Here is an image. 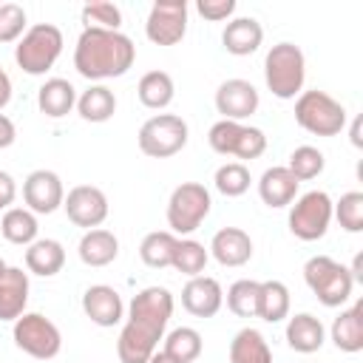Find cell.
Here are the masks:
<instances>
[{"label":"cell","mask_w":363,"mask_h":363,"mask_svg":"<svg viewBox=\"0 0 363 363\" xmlns=\"http://www.w3.org/2000/svg\"><path fill=\"white\" fill-rule=\"evenodd\" d=\"M173 315V295L164 286H145L128 306V323L119 332L116 354L122 363H147L164 337Z\"/></svg>","instance_id":"6da1fadb"},{"label":"cell","mask_w":363,"mask_h":363,"mask_svg":"<svg viewBox=\"0 0 363 363\" xmlns=\"http://www.w3.org/2000/svg\"><path fill=\"white\" fill-rule=\"evenodd\" d=\"M136 60V45L122 31H102V28H82L74 48V68L79 77L91 82L113 79L130 71Z\"/></svg>","instance_id":"7a4b0ae2"},{"label":"cell","mask_w":363,"mask_h":363,"mask_svg":"<svg viewBox=\"0 0 363 363\" xmlns=\"http://www.w3.org/2000/svg\"><path fill=\"white\" fill-rule=\"evenodd\" d=\"M264 79L272 96L278 99H295L306 79V60L303 51L295 43H278L267 51L264 60Z\"/></svg>","instance_id":"3957f363"},{"label":"cell","mask_w":363,"mask_h":363,"mask_svg":"<svg viewBox=\"0 0 363 363\" xmlns=\"http://www.w3.org/2000/svg\"><path fill=\"white\" fill-rule=\"evenodd\" d=\"M60 54H62V31L54 23H37L26 28V34L14 45L17 65L31 77L45 74Z\"/></svg>","instance_id":"277c9868"},{"label":"cell","mask_w":363,"mask_h":363,"mask_svg":"<svg viewBox=\"0 0 363 363\" xmlns=\"http://www.w3.org/2000/svg\"><path fill=\"white\" fill-rule=\"evenodd\" d=\"M295 122L315 136H337L346 128V108L326 91H301L295 99Z\"/></svg>","instance_id":"5b68a950"},{"label":"cell","mask_w":363,"mask_h":363,"mask_svg":"<svg viewBox=\"0 0 363 363\" xmlns=\"http://www.w3.org/2000/svg\"><path fill=\"white\" fill-rule=\"evenodd\" d=\"M303 281L323 306H343L352 298V286H354L349 267L337 264L329 255H312L303 264Z\"/></svg>","instance_id":"8992f818"},{"label":"cell","mask_w":363,"mask_h":363,"mask_svg":"<svg viewBox=\"0 0 363 363\" xmlns=\"http://www.w3.org/2000/svg\"><path fill=\"white\" fill-rule=\"evenodd\" d=\"M210 190L199 182H182L167 199V227L173 235H190L210 216Z\"/></svg>","instance_id":"52a82bcc"},{"label":"cell","mask_w":363,"mask_h":363,"mask_svg":"<svg viewBox=\"0 0 363 363\" xmlns=\"http://www.w3.org/2000/svg\"><path fill=\"white\" fill-rule=\"evenodd\" d=\"M187 122L176 113H156L139 128V150L150 159H170L187 145Z\"/></svg>","instance_id":"ba28073f"},{"label":"cell","mask_w":363,"mask_h":363,"mask_svg":"<svg viewBox=\"0 0 363 363\" xmlns=\"http://www.w3.org/2000/svg\"><path fill=\"white\" fill-rule=\"evenodd\" d=\"M14 346L37 360H51L62 349V335L54 320L40 312H23L14 320Z\"/></svg>","instance_id":"9c48e42d"},{"label":"cell","mask_w":363,"mask_h":363,"mask_svg":"<svg viewBox=\"0 0 363 363\" xmlns=\"http://www.w3.org/2000/svg\"><path fill=\"white\" fill-rule=\"evenodd\" d=\"M207 142L216 153L238 156V159H258L267 150V136L261 128H250V125L230 122V119H218L210 128Z\"/></svg>","instance_id":"30bf717a"},{"label":"cell","mask_w":363,"mask_h":363,"mask_svg":"<svg viewBox=\"0 0 363 363\" xmlns=\"http://www.w3.org/2000/svg\"><path fill=\"white\" fill-rule=\"evenodd\" d=\"M332 221V199L323 190H309L295 199L289 210V233L301 241H318L326 235Z\"/></svg>","instance_id":"8fae6325"},{"label":"cell","mask_w":363,"mask_h":363,"mask_svg":"<svg viewBox=\"0 0 363 363\" xmlns=\"http://www.w3.org/2000/svg\"><path fill=\"white\" fill-rule=\"evenodd\" d=\"M145 34L156 45H176L187 34V3L184 0H159L150 6L145 20Z\"/></svg>","instance_id":"7c38bea8"},{"label":"cell","mask_w":363,"mask_h":363,"mask_svg":"<svg viewBox=\"0 0 363 363\" xmlns=\"http://www.w3.org/2000/svg\"><path fill=\"white\" fill-rule=\"evenodd\" d=\"M62 210H65L71 224L85 227V230H96L108 218V196L94 184H77L68 190Z\"/></svg>","instance_id":"4fadbf2b"},{"label":"cell","mask_w":363,"mask_h":363,"mask_svg":"<svg viewBox=\"0 0 363 363\" xmlns=\"http://www.w3.org/2000/svg\"><path fill=\"white\" fill-rule=\"evenodd\" d=\"M23 201L34 216H48L54 210L62 207L65 201V190H62V179L54 170H31L23 182Z\"/></svg>","instance_id":"5bb4252c"},{"label":"cell","mask_w":363,"mask_h":363,"mask_svg":"<svg viewBox=\"0 0 363 363\" xmlns=\"http://www.w3.org/2000/svg\"><path fill=\"white\" fill-rule=\"evenodd\" d=\"M258 91L252 82L247 79H224L216 91V111L221 113V119H230V122H241L247 116H252L258 111Z\"/></svg>","instance_id":"9a60e30c"},{"label":"cell","mask_w":363,"mask_h":363,"mask_svg":"<svg viewBox=\"0 0 363 363\" xmlns=\"http://www.w3.org/2000/svg\"><path fill=\"white\" fill-rule=\"evenodd\" d=\"M82 312L91 318V323L96 326H116L125 318V303L122 295L108 286V284H94L82 292Z\"/></svg>","instance_id":"2e32d148"},{"label":"cell","mask_w":363,"mask_h":363,"mask_svg":"<svg viewBox=\"0 0 363 363\" xmlns=\"http://www.w3.org/2000/svg\"><path fill=\"white\" fill-rule=\"evenodd\" d=\"M224 303L221 284L210 275H196L182 289V306L196 318H213Z\"/></svg>","instance_id":"e0dca14e"},{"label":"cell","mask_w":363,"mask_h":363,"mask_svg":"<svg viewBox=\"0 0 363 363\" xmlns=\"http://www.w3.org/2000/svg\"><path fill=\"white\" fill-rule=\"evenodd\" d=\"M210 255L221 267H244L252 258V238L241 227H221L210 241Z\"/></svg>","instance_id":"ac0fdd59"},{"label":"cell","mask_w":363,"mask_h":363,"mask_svg":"<svg viewBox=\"0 0 363 363\" xmlns=\"http://www.w3.org/2000/svg\"><path fill=\"white\" fill-rule=\"evenodd\" d=\"M298 179L286 170V164H278V167H267L258 179V196L267 207H286L295 201L298 196Z\"/></svg>","instance_id":"d6986e66"},{"label":"cell","mask_w":363,"mask_h":363,"mask_svg":"<svg viewBox=\"0 0 363 363\" xmlns=\"http://www.w3.org/2000/svg\"><path fill=\"white\" fill-rule=\"evenodd\" d=\"M221 43L230 54L235 57H247V54H255L264 43V28L255 17H235L224 26L221 31Z\"/></svg>","instance_id":"ffe728a7"},{"label":"cell","mask_w":363,"mask_h":363,"mask_svg":"<svg viewBox=\"0 0 363 363\" xmlns=\"http://www.w3.org/2000/svg\"><path fill=\"white\" fill-rule=\"evenodd\" d=\"M28 303V272L9 267L0 278V320H17Z\"/></svg>","instance_id":"44dd1931"},{"label":"cell","mask_w":363,"mask_h":363,"mask_svg":"<svg viewBox=\"0 0 363 363\" xmlns=\"http://www.w3.org/2000/svg\"><path fill=\"white\" fill-rule=\"evenodd\" d=\"M332 343L346 352V354H354L363 349V301L352 303L349 309H343L335 320H332Z\"/></svg>","instance_id":"7402d4cb"},{"label":"cell","mask_w":363,"mask_h":363,"mask_svg":"<svg viewBox=\"0 0 363 363\" xmlns=\"http://www.w3.org/2000/svg\"><path fill=\"white\" fill-rule=\"evenodd\" d=\"M79 261L85 267H108L111 261H116L119 255V238L111 233V230H85V235L79 238Z\"/></svg>","instance_id":"603a6c76"},{"label":"cell","mask_w":363,"mask_h":363,"mask_svg":"<svg viewBox=\"0 0 363 363\" xmlns=\"http://www.w3.org/2000/svg\"><path fill=\"white\" fill-rule=\"evenodd\" d=\"M37 108L45 116L60 119V116L71 113V108H77V88L62 77H51L37 91Z\"/></svg>","instance_id":"cb8c5ba5"},{"label":"cell","mask_w":363,"mask_h":363,"mask_svg":"<svg viewBox=\"0 0 363 363\" xmlns=\"http://www.w3.org/2000/svg\"><path fill=\"white\" fill-rule=\"evenodd\" d=\"M323 340H326V329H323V323L315 315L301 312V315L289 318V323H286V343H289V349H295L301 354H312V352H318L323 346Z\"/></svg>","instance_id":"d4e9b609"},{"label":"cell","mask_w":363,"mask_h":363,"mask_svg":"<svg viewBox=\"0 0 363 363\" xmlns=\"http://www.w3.org/2000/svg\"><path fill=\"white\" fill-rule=\"evenodd\" d=\"M62 264H65V247L57 238H37L26 250V267L34 275L51 278L62 269Z\"/></svg>","instance_id":"484cf974"},{"label":"cell","mask_w":363,"mask_h":363,"mask_svg":"<svg viewBox=\"0 0 363 363\" xmlns=\"http://www.w3.org/2000/svg\"><path fill=\"white\" fill-rule=\"evenodd\" d=\"M173 94H176V85H173V77L167 71H147L139 85H136V96L145 108L150 111H162L173 102Z\"/></svg>","instance_id":"4316f807"},{"label":"cell","mask_w":363,"mask_h":363,"mask_svg":"<svg viewBox=\"0 0 363 363\" xmlns=\"http://www.w3.org/2000/svg\"><path fill=\"white\" fill-rule=\"evenodd\" d=\"M37 216L28 210V207H9L0 218V233L6 241L11 244H20V247H28L37 241Z\"/></svg>","instance_id":"83f0119b"},{"label":"cell","mask_w":363,"mask_h":363,"mask_svg":"<svg viewBox=\"0 0 363 363\" xmlns=\"http://www.w3.org/2000/svg\"><path fill=\"white\" fill-rule=\"evenodd\" d=\"M230 363H272V352L264 335L252 326L235 332V337L230 340Z\"/></svg>","instance_id":"f1b7e54d"},{"label":"cell","mask_w":363,"mask_h":363,"mask_svg":"<svg viewBox=\"0 0 363 363\" xmlns=\"http://www.w3.org/2000/svg\"><path fill=\"white\" fill-rule=\"evenodd\" d=\"M77 111L85 122H108L116 113V96L108 85H91L77 96Z\"/></svg>","instance_id":"f546056e"},{"label":"cell","mask_w":363,"mask_h":363,"mask_svg":"<svg viewBox=\"0 0 363 363\" xmlns=\"http://www.w3.org/2000/svg\"><path fill=\"white\" fill-rule=\"evenodd\" d=\"M176 235L170 230H156L147 233L139 244V258L150 267V269H164L173 261V250H176Z\"/></svg>","instance_id":"4dcf8cb0"},{"label":"cell","mask_w":363,"mask_h":363,"mask_svg":"<svg viewBox=\"0 0 363 363\" xmlns=\"http://www.w3.org/2000/svg\"><path fill=\"white\" fill-rule=\"evenodd\" d=\"M289 315V289L284 281H261L258 318L267 323H278Z\"/></svg>","instance_id":"1f68e13d"},{"label":"cell","mask_w":363,"mask_h":363,"mask_svg":"<svg viewBox=\"0 0 363 363\" xmlns=\"http://www.w3.org/2000/svg\"><path fill=\"white\" fill-rule=\"evenodd\" d=\"M207 258H210V252L204 250V244H199L193 238H179L176 241V250H173L170 267L176 272H182V275H187V278H196V275L204 272Z\"/></svg>","instance_id":"d6a6232c"},{"label":"cell","mask_w":363,"mask_h":363,"mask_svg":"<svg viewBox=\"0 0 363 363\" xmlns=\"http://www.w3.org/2000/svg\"><path fill=\"white\" fill-rule=\"evenodd\" d=\"M258 301H261V281L241 278L227 289V309L238 318H258Z\"/></svg>","instance_id":"836d02e7"},{"label":"cell","mask_w":363,"mask_h":363,"mask_svg":"<svg viewBox=\"0 0 363 363\" xmlns=\"http://www.w3.org/2000/svg\"><path fill=\"white\" fill-rule=\"evenodd\" d=\"M204 343H201V335L193 329V326H179L173 329L167 337H164V349L170 357H176L179 363H193L199 354H201Z\"/></svg>","instance_id":"e575fe53"},{"label":"cell","mask_w":363,"mask_h":363,"mask_svg":"<svg viewBox=\"0 0 363 363\" xmlns=\"http://www.w3.org/2000/svg\"><path fill=\"white\" fill-rule=\"evenodd\" d=\"M323 167H326V159H323V153H320L318 147H312V145L295 147V150L289 153V164H286V170H289L298 182H309V179L320 176Z\"/></svg>","instance_id":"d590c367"},{"label":"cell","mask_w":363,"mask_h":363,"mask_svg":"<svg viewBox=\"0 0 363 363\" xmlns=\"http://www.w3.org/2000/svg\"><path fill=\"white\" fill-rule=\"evenodd\" d=\"M213 184H216V190H218L221 196H227V199L244 196V193L250 190V170H247V164H241V162H227V164H221V167L216 170Z\"/></svg>","instance_id":"8d00e7d4"},{"label":"cell","mask_w":363,"mask_h":363,"mask_svg":"<svg viewBox=\"0 0 363 363\" xmlns=\"http://www.w3.org/2000/svg\"><path fill=\"white\" fill-rule=\"evenodd\" d=\"M332 216L346 233H360L363 230V193L349 190L340 196L337 204H332Z\"/></svg>","instance_id":"74e56055"},{"label":"cell","mask_w":363,"mask_h":363,"mask_svg":"<svg viewBox=\"0 0 363 363\" xmlns=\"http://www.w3.org/2000/svg\"><path fill=\"white\" fill-rule=\"evenodd\" d=\"M82 23H85V28L119 31V26H122V11H119V6H116V3L94 0V3L82 6Z\"/></svg>","instance_id":"f35d334b"},{"label":"cell","mask_w":363,"mask_h":363,"mask_svg":"<svg viewBox=\"0 0 363 363\" xmlns=\"http://www.w3.org/2000/svg\"><path fill=\"white\" fill-rule=\"evenodd\" d=\"M26 34V9L17 3H0V43H14Z\"/></svg>","instance_id":"ab89813d"},{"label":"cell","mask_w":363,"mask_h":363,"mask_svg":"<svg viewBox=\"0 0 363 363\" xmlns=\"http://www.w3.org/2000/svg\"><path fill=\"white\" fill-rule=\"evenodd\" d=\"M196 11H199L204 20L221 23V20H227V17L235 11V0H199V3H196Z\"/></svg>","instance_id":"60d3db41"},{"label":"cell","mask_w":363,"mask_h":363,"mask_svg":"<svg viewBox=\"0 0 363 363\" xmlns=\"http://www.w3.org/2000/svg\"><path fill=\"white\" fill-rule=\"evenodd\" d=\"M14 199H17V184H14V179H11L6 170H0V210H9V207L14 204Z\"/></svg>","instance_id":"b9f144b4"},{"label":"cell","mask_w":363,"mask_h":363,"mask_svg":"<svg viewBox=\"0 0 363 363\" xmlns=\"http://www.w3.org/2000/svg\"><path fill=\"white\" fill-rule=\"evenodd\" d=\"M14 139H17V128H14V122H11L6 113H0V150H3V147H11Z\"/></svg>","instance_id":"7bdbcfd3"},{"label":"cell","mask_w":363,"mask_h":363,"mask_svg":"<svg viewBox=\"0 0 363 363\" xmlns=\"http://www.w3.org/2000/svg\"><path fill=\"white\" fill-rule=\"evenodd\" d=\"M9 102H11V79H9V74L0 68V111H3Z\"/></svg>","instance_id":"ee69618b"},{"label":"cell","mask_w":363,"mask_h":363,"mask_svg":"<svg viewBox=\"0 0 363 363\" xmlns=\"http://www.w3.org/2000/svg\"><path fill=\"white\" fill-rule=\"evenodd\" d=\"M147 363H179V360H176V357H170L167 352H153Z\"/></svg>","instance_id":"f6af8a7d"},{"label":"cell","mask_w":363,"mask_h":363,"mask_svg":"<svg viewBox=\"0 0 363 363\" xmlns=\"http://www.w3.org/2000/svg\"><path fill=\"white\" fill-rule=\"evenodd\" d=\"M352 145H354V147L363 145V139H360V119H354V125H352Z\"/></svg>","instance_id":"bcb514c9"},{"label":"cell","mask_w":363,"mask_h":363,"mask_svg":"<svg viewBox=\"0 0 363 363\" xmlns=\"http://www.w3.org/2000/svg\"><path fill=\"white\" fill-rule=\"evenodd\" d=\"M6 269H9V267H6V261L0 258V278H3V272H6Z\"/></svg>","instance_id":"7dc6e473"}]
</instances>
